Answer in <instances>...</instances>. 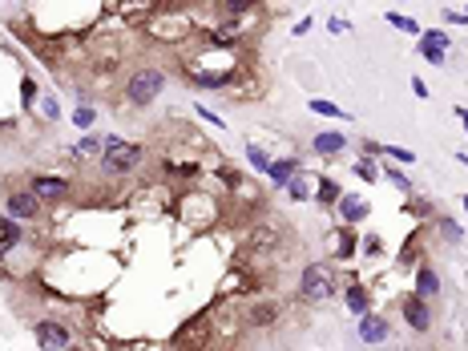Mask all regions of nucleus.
<instances>
[{
    "instance_id": "35",
    "label": "nucleus",
    "mask_w": 468,
    "mask_h": 351,
    "mask_svg": "<svg viewBox=\"0 0 468 351\" xmlns=\"http://www.w3.org/2000/svg\"><path fill=\"white\" fill-rule=\"evenodd\" d=\"M20 97H25V105H32V97H36V85H32V81H25V85H20Z\"/></svg>"
},
{
    "instance_id": "33",
    "label": "nucleus",
    "mask_w": 468,
    "mask_h": 351,
    "mask_svg": "<svg viewBox=\"0 0 468 351\" xmlns=\"http://www.w3.org/2000/svg\"><path fill=\"white\" fill-rule=\"evenodd\" d=\"M384 154H387V158H396V161H403V166H408V161H416L412 154H408V150H396V145H387Z\"/></svg>"
},
{
    "instance_id": "12",
    "label": "nucleus",
    "mask_w": 468,
    "mask_h": 351,
    "mask_svg": "<svg viewBox=\"0 0 468 351\" xmlns=\"http://www.w3.org/2000/svg\"><path fill=\"white\" fill-rule=\"evenodd\" d=\"M412 295H420V299H436V295H440V274H436L428 263L416 271V291H412Z\"/></svg>"
},
{
    "instance_id": "24",
    "label": "nucleus",
    "mask_w": 468,
    "mask_h": 351,
    "mask_svg": "<svg viewBox=\"0 0 468 351\" xmlns=\"http://www.w3.org/2000/svg\"><path fill=\"white\" fill-rule=\"evenodd\" d=\"M218 8H222V16H242L255 8V0H234V4H218Z\"/></svg>"
},
{
    "instance_id": "34",
    "label": "nucleus",
    "mask_w": 468,
    "mask_h": 351,
    "mask_svg": "<svg viewBox=\"0 0 468 351\" xmlns=\"http://www.w3.org/2000/svg\"><path fill=\"white\" fill-rule=\"evenodd\" d=\"M355 255V242H352V234H343V242H339V258H352Z\"/></svg>"
},
{
    "instance_id": "19",
    "label": "nucleus",
    "mask_w": 468,
    "mask_h": 351,
    "mask_svg": "<svg viewBox=\"0 0 468 351\" xmlns=\"http://www.w3.org/2000/svg\"><path fill=\"white\" fill-rule=\"evenodd\" d=\"M311 113H319V117H347V110H339L335 101H327V97H315V101H311Z\"/></svg>"
},
{
    "instance_id": "16",
    "label": "nucleus",
    "mask_w": 468,
    "mask_h": 351,
    "mask_svg": "<svg viewBox=\"0 0 468 351\" xmlns=\"http://www.w3.org/2000/svg\"><path fill=\"white\" fill-rule=\"evenodd\" d=\"M343 299H347V311H352V315H359V319H363V315H368V311H371V299H368V291L359 287V283H352V287L343 291Z\"/></svg>"
},
{
    "instance_id": "31",
    "label": "nucleus",
    "mask_w": 468,
    "mask_h": 351,
    "mask_svg": "<svg viewBox=\"0 0 468 351\" xmlns=\"http://www.w3.org/2000/svg\"><path fill=\"white\" fill-rule=\"evenodd\" d=\"M93 117H97V113L89 110V105H81V110L73 113V121H77V126H93Z\"/></svg>"
},
{
    "instance_id": "4",
    "label": "nucleus",
    "mask_w": 468,
    "mask_h": 351,
    "mask_svg": "<svg viewBox=\"0 0 468 351\" xmlns=\"http://www.w3.org/2000/svg\"><path fill=\"white\" fill-rule=\"evenodd\" d=\"M32 336H36V343H41L45 351H69L73 347V331H69L65 323H57V319H36Z\"/></svg>"
},
{
    "instance_id": "2",
    "label": "nucleus",
    "mask_w": 468,
    "mask_h": 351,
    "mask_svg": "<svg viewBox=\"0 0 468 351\" xmlns=\"http://www.w3.org/2000/svg\"><path fill=\"white\" fill-rule=\"evenodd\" d=\"M142 158H145L142 145H133V142H126V138L109 133V138H105V150H101V170L113 174V178H121V174H129V170H138Z\"/></svg>"
},
{
    "instance_id": "27",
    "label": "nucleus",
    "mask_w": 468,
    "mask_h": 351,
    "mask_svg": "<svg viewBox=\"0 0 468 351\" xmlns=\"http://www.w3.org/2000/svg\"><path fill=\"white\" fill-rule=\"evenodd\" d=\"M387 25H396V29H403V32H420L416 20H408V16H396V13H387Z\"/></svg>"
},
{
    "instance_id": "1",
    "label": "nucleus",
    "mask_w": 468,
    "mask_h": 351,
    "mask_svg": "<svg viewBox=\"0 0 468 351\" xmlns=\"http://www.w3.org/2000/svg\"><path fill=\"white\" fill-rule=\"evenodd\" d=\"M335 291H339L335 271H331V267H323V263H311V267L299 274V299L311 303V307L331 303V299H335Z\"/></svg>"
},
{
    "instance_id": "20",
    "label": "nucleus",
    "mask_w": 468,
    "mask_h": 351,
    "mask_svg": "<svg viewBox=\"0 0 468 351\" xmlns=\"http://www.w3.org/2000/svg\"><path fill=\"white\" fill-rule=\"evenodd\" d=\"M246 158H250V166H255L258 174H267V170H271V158H267V150H262V145H246Z\"/></svg>"
},
{
    "instance_id": "9",
    "label": "nucleus",
    "mask_w": 468,
    "mask_h": 351,
    "mask_svg": "<svg viewBox=\"0 0 468 351\" xmlns=\"http://www.w3.org/2000/svg\"><path fill=\"white\" fill-rule=\"evenodd\" d=\"M303 174V166H299V158H279L271 161V170H267V178H271V186H279V190H287L295 178Z\"/></svg>"
},
{
    "instance_id": "36",
    "label": "nucleus",
    "mask_w": 468,
    "mask_h": 351,
    "mask_svg": "<svg viewBox=\"0 0 468 351\" xmlns=\"http://www.w3.org/2000/svg\"><path fill=\"white\" fill-rule=\"evenodd\" d=\"M412 93H416V97H428V85H424L420 77H412Z\"/></svg>"
},
{
    "instance_id": "13",
    "label": "nucleus",
    "mask_w": 468,
    "mask_h": 351,
    "mask_svg": "<svg viewBox=\"0 0 468 351\" xmlns=\"http://www.w3.org/2000/svg\"><path fill=\"white\" fill-rule=\"evenodd\" d=\"M339 218H343V223H363V218H368V202L355 198V194H343V198H339Z\"/></svg>"
},
{
    "instance_id": "25",
    "label": "nucleus",
    "mask_w": 468,
    "mask_h": 351,
    "mask_svg": "<svg viewBox=\"0 0 468 351\" xmlns=\"http://www.w3.org/2000/svg\"><path fill=\"white\" fill-rule=\"evenodd\" d=\"M424 45H432V48H440V53H444V48H448V32L428 29V32H424Z\"/></svg>"
},
{
    "instance_id": "17",
    "label": "nucleus",
    "mask_w": 468,
    "mask_h": 351,
    "mask_svg": "<svg viewBox=\"0 0 468 351\" xmlns=\"http://www.w3.org/2000/svg\"><path fill=\"white\" fill-rule=\"evenodd\" d=\"M101 150H105V138H81L77 145H73V158H101Z\"/></svg>"
},
{
    "instance_id": "8",
    "label": "nucleus",
    "mask_w": 468,
    "mask_h": 351,
    "mask_svg": "<svg viewBox=\"0 0 468 351\" xmlns=\"http://www.w3.org/2000/svg\"><path fill=\"white\" fill-rule=\"evenodd\" d=\"M206 331H210L206 319H194V323H186V327H182V331L174 336V343H178L182 351H202V347H206V339H210Z\"/></svg>"
},
{
    "instance_id": "32",
    "label": "nucleus",
    "mask_w": 468,
    "mask_h": 351,
    "mask_svg": "<svg viewBox=\"0 0 468 351\" xmlns=\"http://www.w3.org/2000/svg\"><path fill=\"white\" fill-rule=\"evenodd\" d=\"M444 20H448V25H468V13H460V8H444Z\"/></svg>"
},
{
    "instance_id": "30",
    "label": "nucleus",
    "mask_w": 468,
    "mask_h": 351,
    "mask_svg": "<svg viewBox=\"0 0 468 351\" xmlns=\"http://www.w3.org/2000/svg\"><path fill=\"white\" fill-rule=\"evenodd\" d=\"M41 110H45L48 121H57V117H61V110H57V101H53V97H41Z\"/></svg>"
},
{
    "instance_id": "37",
    "label": "nucleus",
    "mask_w": 468,
    "mask_h": 351,
    "mask_svg": "<svg viewBox=\"0 0 468 351\" xmlns=\"http://www.w3.org/2000/svg\"><path fill=\"white\" fill-rule=\"evenodd\" d=\"M456 117H460V121H464V129H468V110H464V105H460V110H456Z\"/></svg>"
},
{
    "instance_id": "15",
    "label": "nucleus",
    "mask_w": 468,
    "mask_h": 351,
    "mask_svg": "<svg viewBox=\"0 0 468 351\" xmlns=\"http://www.w3.org/2000/svg\"><path fill=\"white\" fill-rule=\"evenodd\" d=\"M20 239H25V230H20V223H13L8 214L0 218V258L8 255L13 246H20Z\"/></svg>"
},
{
    "instance_id": "6",
    "label": "nucleus",
    "mask_w": 468,
    "mask_h": 351,
    "mask_svg": "<svg viewBox=\"0 0 468 351\" xmlns=\"http://www.w3.org/2000/svg\"><path fill=\"white\" fill-rule=\"evenodd\" d=\"M4 206H8V218H13V223H25V218H36L45 202H41V198H36L32 190H13Z\"/></svg>"
},
{
    "instance_id": "18",
    "label": "nucleus",
    "mask_w": 468,
    "mask_h": 351,
    "mask_svg": "<svg viewBox=\"0 0 468 351\" xmlns=\"http://www.w3.org/2000/svg\"><path fill=\"white\" fill-rule=\"evenodd\" d=\"M339 198H343V194H339V186L331 182V178H323L319 190H315V202H319V206H331V202H339Z\"/></svg>"
},
{
    "instance_id": "3",
    "label": "nucleus",
    "mask_w": 468,
    "mask_h": 351,
    "mask_svg": "<svg viewBox=\"0 0 468 351\" xmlns=\"http://www.w3.org/2000/svg\"><path fill=\"white\" fill-rule=\"evenodd\" d=\"M166 89V69H158V65H145V69H133L126 81V101L129 105H154L158 101V93Z\"/></svg>"
},
{
    "instance_id": "26",
    "label": "nucleus",
    "mask_w": 468,
    "mask_h": 351,
    "mask_svg": "<svg viewBox=\"0 0 468 351\" xmlns=\"http://www.w3.org/2000/svg\"><path fill=\"white\" fill-rule=\"evenodd\" d=\"M355 174L368 178V182H375V178H380V170H375V161H371V158H359V161H355Z\"/></svg>"
},
{
    "instance_id": "14",
    "label": "nucleus",
    "mask_w": 468,
    "mask_h": 351,
    "mask_svg": "<svg viewBox=\"0 0 468 351\" xmlns=\"http://www.w3.org/2000/svg\"><path fill=\"white\" fill-rule=\"evenodd\" d=\"M190 81L194 85H202V89H226V85L234 81V73H226V69H198Z\"/></svg>"
},
{
    "instance_id": "10",
    "label": "nucleus",
    "mask_w": 468,
    "mask_h": 351,
    "mask_svg": "<svg viewBox=\"0 0 468 351\" xmlns=\"http://www.w3.org/2000/svg\"><path fill=\"white\" fill-rule=\"evenodd\" d=\"M343 145H347V138H343L339 129H323V133H315L311 150H315V154H323V158H331V154H343Z\"/></svg>"
},
{
    "instance_id": "23",
    "label": "nucleus",
    "mask_w": 468,
    "mask_h": 351,
    "mask_svg": "<svg viewBox=\"0 0 468 351\" xmlns=\"http://www.w3.org/2000/svg\"><path fill=\"white\" fill-rule=\"evenodd\" d=\"M287 194L295 198V202H303V198H311V186H307V178L299 174V178H295V182L287 186Z\"/></svg>"
},
{
    "instance_id": "21",
    "label": "nucleus",
    "mask_w": 468,
    "mask_h": 351,
    "mask_svg": "<svg viewBox=\"0 0 468 351\" xmlns=\"http://www.w3.org/2000/svg\"><path fill=\"white\" fill-rule=\"evenodd\" d=\"M274 315H279V303H258L255 311H250V327H262V323H271Z\"/></svg>"
},
{
    "instance_id": "7",
    "label": "nucleus",
    "mask_w": 468,
    "mask_h": 351,
    "mask_svg": "<svg viewBox=\"0 0 468 351\" xmlns=\"http://www.w3.org/2000/svg\"><path fill=\"white\" fill-rule=\"evenodd\" d=\"M29 190L36 194L41 202H57V198H65V194H69V182H65V178H53V174H36Z\"/></svg>"
},
{
    "instance_id": "22",
    "label": "nucleus",
    "mask_w": 468,
    "mask_h": 351,
    "mask_svg": "<svg viewBox=\"0 0 468 351\" xmlns=\"http://www.w3.org/2000/svg\"><path fill=\"white\" fill-rule=\"evenodd\" d=\"M440 234H444V242H448V246H456V242L464 239V230L452 223V218H440Z\"/></svg>"
},
{
    "instance_id": "39",
    "label": "nucleus",
    "mask_w": 468,
    "mask_h": 351,
    "mask_svg": "<svg viewBox=\"0 0 468 351\" xmlns=\"http://www.w3.org/2000/svg\"><path fill=\"white\" fill-rule=\"evenodd\" d=\"M69 351H81V347H69Z\"/></svg>"
},
{
    "instance_id": "5",
    "label": "nucleus",
    "mask_w": 468,
    "mask_h": 351,
    "mask_svg": "<svg viewBox=\"0 0 468 351\" xmlns=\"http://www.w3.org/2000/svg\"><path fill=\"white\" fill-rule=\"evenodd\" d=\"M400 315L403 323L412 327V331H432V307H428V299H420V295H403L400 299Z\"/></svg>"
},
{
    "instance_id": "28",
    "label": "nucleus",
    "mask_w": 468,
    "mask_h": 351,
    "mask_svg": "<svg viewBox=\"0 0 468 351\" xmlns=\"http://www.w3.org/2000/svg\"><path fill=\"white\" fill-rule=\"evenodd\" d=\"M420 57H424V61H432V65H444V53L432 48V45H424V41H420Z\"/></svg>"
},
{
    "instance_id": "38",
    "label": "nucleus",
    "mask_w": 468,
    "mask_h": 351,
    "mask_svg": "<svg viewBox=\"0 0 468 351\" xmlns=\"http://www.w3.org/2000/svg\"><path fill=\"white\" fill-rule=\"evenodd\" d=\"M464 206H468V194H464Z\"/></svg>"
},
{
    "instance_id": "11",
    "label": "nucleus",
    "mask_w": 468,
    "mask_h": 351,
    "mask_svg": "<svg viewBox=\"0 0 468 351\" xmlns=\"http://www.w3.org/2000/svg\"><path fill=\"white\" fill-rule=\"evenodd\" d=\"M359 339H363V343H384V339H387V319L368 311V315L359 319Z\"/></svg>"
},
{
    "instance_id": "29",
    "label": "nucleus",
    "mask_w": 468,
    "mask_h": 351,
    "mask_svg": "<svg viewBox=\"0 0 468 351\" xmlns=\"http://www.w3.org/2000/svg\"><path fill=\"white\" fill-rule=\"evenodd\" d=\"M387 182H396L403 194H412V182H408V174H400V170H387Z\"/></svg>"
}]
</instances>
